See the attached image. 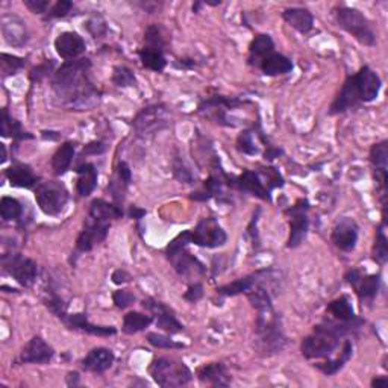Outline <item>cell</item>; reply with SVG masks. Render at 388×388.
<instances>
[{
  "label": "cell",
  "mask_w": 388,
  "mask_h": 388,
  "mask_svg": "<svg viewBox=\"0 0 388 388\" xmlns=\"http://www.w3.org/2000/svg\"><path fill=\"white\" fill-rule=\"evenodd\" d=\"M23 5L34 14H44L51 10V2L48 0H23Z\"/></svg>",
  "instance_id": "53"
},
{
  "label": "cell",
  "mask_w": 388,
  "mask_h": 388,
  "mask_svg": "<svg viewBox=\"0 0 388 388\" xmlns=\"http://www.w3.org/2000/svg\"><path fill=\"white\" fill-rule=\"evenodd\" d=\"M284 185L281 173L276 168L267 167L261 168L260 172L255 170H245L240 176L233 177L232 188H237L242 193H249L252 196L261 200H272V190Z\"/></svg>",
  "instance_id": "3"
},
{
  "label": "cell",
  "mask_w": 388,
  "mask_h": 388,
  "mask_svg": "<svg viewBox=\"0 0 388 388\" xmlns=\"http://www.w3.org/2000/svg\"><path fill=\"white\" fill-rule=\"evenodd\" d=\"M140 61L143 64V67L149 69L152 71H163L167 66V60L164 56V51H159L155 47L144 46L139 51Z\"/></svg>",
  "instance_id": "36"
},
{
  "label": "cell",
  "mask_w": 388,
  "mask_h": 388,
  "mask_svg": "<svg viewBox=\"0 0 388 388\" xmlns=\"http://www.w3.org/2000/svg\"><path fill=\"white\" fill-rule=\"evenodd\" d=\"M129 215L135 218V220H140V218L146 215V211L144 209H140L139 206H131V209H129Z\"/></svg>",
  "instance_id": "59"
},
{
  "label": "cell",
  "mask_w": 388,
  "mask_h": 388,
  "mask_svg": "<svg viewBox=\"0 0 388 388\" xmlns=\"http://www.w3.org/2000/svg\"><path fill=\"white\" fill-rule=\"evenodd\" d=\"M388 384V379L385 376H378L375 378L373 381H371V387H385Z\"/></svg>",
  "instance_id": "60"
},
{
  "label": "cell",
  "mask_w": 388,
  "mask_h": 388,
  "mask_svg": "<svg viewBox=\"0 0 388 388\" xmlns=\"http://www.w3.org/2000/svg\"><path fill=\"white\" fill-rule=\"evenodd\" d=\"M0 213L5 222H15L23 215V206L17 199L5 196L0 200Z\"/></svg>",
  "instance_id": "40"
},
{
  "label": "cell",
  "mask_w": 388,
  "mask_h": 388,
  "mask_svg": "<svg viewBox=\"0 0 388 388\" xmlns=\"http://www.w3.org/2000/svg\"><path fill=\"white\" fill-rule=\"evenodd\" d=\"M105 150H107V146H105L102 141H93V143L85 146L84 150H82V157L99 155V153H103Z\"/></svg>",
  "instance_id": "56"
},
{
  "label": "cell",
  "mask_w": 388,
  "mask_h": 388,
  "mask_svg": "<svg viewBox=\"0 0 388 388\" xmlns=\"http://www.w3.org/2000/svg\"><path fill=\"white\" fill-rule=\"evenodd\" d=\"M170 125V112L163 103H155L143 108L132 120L136 135L141 139H150L155 134L164 131Z\"/></svg>",
  "instance_id": "8"
},
{
  "label": "cell",
  "mask_w": 388,
  "mask_h": 388,
  "mask_svg": "<svg viewBox=\"0 0 388 388\" xmlns=\"http://www.w3.org/2000/svg\"><path fill=\"white\" fill-rule=\"evenodd\" d=\"M173 175L182 184H194L196 176L193 175L190 167L184 163L181 157H175L173 159Z\"/></svg>",
  "instance_id": "45"
},
{
  "label": "cell",
  "mask_w": 388,
  "mask_h": 388,
  "mask_svg": "<svg viewBox=\"0 0 388 388\" xmlns=\"http://www.w3.org/2000/svg\"><path fill=\"white\" fill-rule=\"evenodd\" d=\"M260 69L265 76H282L293 70V61L288 56L273 52L260 64Z\"/></svg>",
  "instance_id": "31"
},
{
  "label": "cell",
  "mask_w": 388,
  "mask_h": 388,
  "mask_svg": "<svg viewBox=\"0 0 388 388\" xmlns=\"http://www.w3.org/2000/svg\"><path fill=\"white\" fill-rule=\"evenodd\" d=\"M384 228H385V218L382 220V223L379 224V228L376 229L375 246H373V260L379 265H384L388 258V242H387Z\"/></svg>",
  "instance_id": "41"
},
{
  "label": "cell",
  "mask_w": 388,
  "mask_h": 388,
  "mask_svg": "<svg viewBox=\"0 0 388 388\" xmlns=\"http://www.w3.org/2000/svg\"><path fill=\"white\" fill-rule=\"evenodd\" d=\"M53 355L55 351L52 347L48 346L42 337L35 335L24 344L19 361L21 364H47L52 361Z\"/></svg>",
  "instance_id": "20"
},
{
  "label": "cell",
  "mask_w": 388,
  "mask_h": 388,
  "mask_svg": "<svg viewBox=\"0 0 388 388\" xmlns=\"http://www.w3.org/2000/svg\"><path fill=\"white\" fill-rule=\"evenodd\" d=\"M0 148H2V153H3V155H2V163H5V161H6V149H5V144H0Z\"/></svg>",
  "instance_id": "62"
},
{
  "label": "cell",
  "mask_w": 388,
  "mask_h": 388,
  "mask_svg": "<svg viewBox=\"0 0 388 388\" xmlns=\"http://www.w3.org/2000/svg\"><path fill=\"white\" fill-rule=\"evenodd\" d=\"M358 224L351 217H343L333 229V242L343 252H351L358 241Z\"/></svg>",
  "instance_id": "18"
},
{
  "label": "cell",
  "mask_w": 388,
  "mask_h": 388,
  "mask_svg": "<svg viewBox=\"0 0 388 388\" xmlns=\"http://www.w3.org/2000/svg\"><path fill=\"white\" fill-rule=\"evenodd\" d=\"M282 149H278V148H272V146H267V152H265V155H264V158L267 159V161H272V159H274V158H279L281 155H282Z\"/></svg>",
  "instance_id": "58"
},
{
  "label": "cell",
  "mask_w": 388,
  "mask_h": 388,
  "mask_svg": "<svg viewBox=\"0 0 388 388\" xmlns=\"http://www.w3.org/2000/svg\"><path fill=\"white\" fill-rule=\"evenodd\" d=\"M328 311L334 315V319L342 321H349L357 317L353 311V306L351 303V299L346 294L340 296L335 299V301L330 302L328 305Z\"/></svg>",
  "instance_id": "38"
},
{
  "label": "cell",
  "mask_w": 388,
  "mask_h": 388,
  "mask_svg": "<svg viewBox=\"0 0 388 388\" xmlns=\"http://www.w3.org/2000/svg\"><path fill=\"white\" fill-rule=\"evenodd\" d=\"M112 302L116 303L118 310H125L135 302V296L129 290H117L116 293L112 294Z\"/></svg>",
  "instance_id": "50"
},
{
  "label": "cell",
  "mask_w": 388,
  "mask_h": 388,
  "mask_svg": "<svg viewBox=\"0 0 388 388\" xmlns=\"http://www.w3.org/2000/svg\"><path fill=\"white\" fill-rule=\"evenodd\" d=\"M267 273L265 270H258L252 274H249L246 278H241L231 282L228 285H223V287H218L217 288V293L218 294H223V296H238V294H246L247 291L252 288L258 281L264 278V274Z\"/></svg>",
  "instance_id": "33"
},
{
  "label": "cell",
  "mask_w": 388,
  "mask_h": 388,
  "mask_svg": "<svg viewBox=\"0 0 388 388\" xmlns=\"http://www.w3.org/2000/svg\"><path fill=\"white\" fill-rule=\"evenodd\" d=\"M148 342L152 346L158 347V349H184V347H185V344L176 343L170 337L163 335V334H157V333L148 334Z\"/></svg>",
  "instance_id": "47"
},
{
  "label": "cell",
  "mask_w": 388,
  "mask_h": 388,
  "mask_svg": "<svg viewBox=\"0 0 388 388\" xmlns=\"http://www.w3.org/2000/svg\"><path fill=\"white\" fill-rule=\"evenodd\" d=\"M2 135L3 136H12V140L20 141V140H30L34 139L29 132L23 131L21 125L17 120L10 117L6 109H3V117H2Z\"/></svg>",
  "instance_id": "39"
},
{
  "label": "cell",
  "mask_w": 388,
  "mask_h": 388,
  "mask_svg": "<svg viewBox=\"0 0 388 388\" xmlns=\"http://www.w3.org/2000/svg\"><path fill=\"white\" fill-rule=\"evenodd\" d=\"M70 329H78L90 335L97 337H109L117 334V329L114 326H97L88 321L85 314H67L66 319L62 320Z\"/></svg>",
  "instance_id": "26"
},
{
  "label": "cell",
  "mask_w": 388,
  "mask_h": 388,
  "mask_svg": "<svg viewBox=\"0 0 388 388\" xmlns=\"http://www.w3.org/2000/svg\"><path fill=\"white\" fill-rule=\"evenodd\" d=\"M237 149H238V152L245 153V155H249V157H255V155H258V153H260V149H258V146L254 140L252 131H242L238 135Z\"/></svg>",
  "instance_id": "43"
},
{
  "label": "cell",
  "mask_w": 388,
  "mask_h": 388,
  "mask_svg": "<svg viewBox=\"0 0 388 388\" xmlns=\"http://www.w3.org/2000/svg\"><path fill=\"white\" fill-rule=\"evenodd\" d=\"M73 10V2L70 0H60L55 5H52L51 10H48L46 19H62Z\"/></svg>",
  "instance_id": "49"
},
{
  "label": "cell",
  "mask_w": 388,
  "mask_h": 388,
  "mask_svg": "<svg viewBox=\"0 0 388 388\" xmlns=\"http://www.w3.org/2000/svg\"><path fill=\"white\" fill-rule=\"evenodd\" d=\"M149 375L155 384L163 388L184 387L191 382L193 373L182 361L175 358H155L149 366Z\"/></svg>",
  "instance_id": "6"
},
{
  "label": "cell",
  "mask_w": 388,
  "mask_h": 388,
  "mask_svg": "<svg viewBox=\"0 0 388 388\" xmlns=\"http://www.w3.org/2000/svg\"><path fill=\"white\" fill-rule=\"evenodd\" d=\"M85 48L87 44L84 38L80 37L78 32H62V34H60L58 38L55 39V51L64 61L79 60V56L85 53Z\"/></svg>",
  "instance_id": "19"
},
{
  "label": "cell",
  "mask_w": 388,
  "mask_h": 388,
  "mask_svg": "<svg viewBox=\"0 0 388 388\" xmlns=\"http://www.w3.org/2000/svg\"><path fill=\"white\" fill-rule=\"evenodd\" d=\"M116 177L118 181L123 182L126 187H129L132 182V172H131V167H129L125 161H121V163H118L117 168H116Z\"/></svg>",
  "instance_id": "55"
},
{
  "label": "cell",
  "mask_w": 388,
  "mask_h": 388,
  "mask_svg": "<svg viewBox=\"0 0 388 388\" xmlns=\"http://www.w3.org/2000/svg\"><path fill=\"white\" fill-rule=\"evenodd\" d=\"M282 19H284L291 28L301 32V34H308L314 26L312 14L308 10H305V8H288V10L282 12Z\"/></svg>",
  "instance_id": "30"
},
{
  "label": "cell",
  "mask_w": 388,
  "mask_h": 388,
  "mask_svg": "<svg viewBox=\"0 0 388 388\" xmlns=\"http://www.w3.org/2000/svg\"><path fill=\"white\" fill-rule=\"evenodd\" d=\"M116 361V355L111 349L107 347H96V349L87 353V357L80 361V366L85 371H91V373H103L108 369L112 367V364Z\"/></svg>",
  "instance_id": "24"
},
{
  "label": "cell",
  "mask_w": 388,
  "mask_h": 388,
  "mask_svg": "<svg viewBox=\"0 0 388 388\" xmlns=\"http://www.w3.org/2000/svg\"><path fill=\"white\" fill-rule=\"evenodd\" d=\"M188 245H191L190 229L184 231L182 233H179V236L175 237L168 242V246L166 249L167 260L172 263L176 273L185 279L204 276L206 273V267L204 265V263H200L196 256L188 252L187 250Z\"/></svg>",
  "instance_id": "5"
},
{
  "label": "cell",
  "mask_w": 388,
  "mask_h": 388,
  "mask_svg": "<svg viewBox=\"0 0 388 388\" xmlns=\"http://www.w3.org/2000/svg\"><path fill=\"white\" fill-rule=\"evenodd\" d=\"M53 70V62L52 61H47L39 64L34 70L30 71V80L32 82H39V80H43L46 76H48Z\"/></svg>",
  "instance_id": "52"
},
{
  "label": "cell",
  "mask_w": 388,
  "mask_h": 388,
  "mask_svg": "<svg viewBox=\"0 0 388 388\" xmlns=\"http://www.w3.org/2000/svg\"><path fill=\"white\" fill-rule=\"evenodd\" d=\"M352 353H353V344H352V342H351V340H344L342 349H340L337 357L328 358L326 361L314 364V366L317 367L323 375L333 376V375H337L338 371L346 366V362L352 358Z\"/></svg>",
  "instance_id": "27"
},
{
  "label": "cell",
  "mask_w": 388,
  "mask_h": 388,
  "mask_svg": "<svg viewBox=\"0 0 388 388\" xmlns=\"http://www.w3.org/2000/svg\"><path fill=\"white\" fill-rule=\"evenodd\" d=\"M344 279L347 284H351L355 288L362 302H373L379 291V285H381L379 274H362L358 269L347 272Z\"/></svg>",
  "instance_id": "16"
},
{
  "label": "cell",
  "mask_w": 388,
  "mask_h": 388,
  "mask_svg": "<svg viewBox=\"0 0 388 388\" xmlns=\"http://www.w3.org/2000/svg\"><path fill=\"white\" fill-rule=\"evenodd\" d=\"M360 103L361 102L357 91V85H355V78L349 76L343 84L342 91L338 93L337 99L330 105L329 114H342V112H346L347 109L358 107Z\"/></svg>",
  "instance_id": "25"
},
{
  "label": "cell",
  "mask_w": 388,
  "mask_h": 388,
  "mask_svg": "<svg viewBox=\"0 0 388 388\" xmlns=\"http://www.w3.org/2000/svg\"><path fill=\"white\" fill-rule=\"evenodd\" d=\"M370 163L375 168V179L379 185L382 196V205H385V185H387V163H388V141L375 144L370 150Z\"/></svg>",
  "instance_id": "22"
},
{
  "label": "cell",
  "mask_w": 388,
  "mask_h": 388,
  "mask_svg": "<svg viewBox=\"0 0 388 388\" xmlns=\"http://www.w3.org/2000/svg\"><path fill=\"white\" fill-rule=\"evenodd\" d=\"M306 211H308V202L305 199L297 200L296 205L288 208L285 211V214L290 218V238L287 242L288 249L301 246L306 236H308L310 220L308 215H306Z\"/></svg>",
  "instance_id": "12"
},
{
  "label": "cell",
  "mask_w": 388,
  "mask_h": 388,
  "mask_svg": "<svg viewBox=\"0 0 388 388\" xmlns=\"http://www.w3.org/2000/svg\"><path fill=\"white\" fill-rule=\"evenodd\" d=\"M364 320L355 317L349 321L325 320L314 326V330L302 340L301 351L306 360L333 358L337 351L342 349L344 338L355 334L362 326Z\"/></svg>",
  "instance_id": "2"
},
{
  "label": "cell",
  "mask_w": 388,
  "mask_h": 388,
  "mask_svg": "<svg viewBox=\"0 0 388 388\" xmlns=\"http://www.w3.org/2000/svg\"><path fill=\"white\" fill-rule=\"evenodd\" d=\"M191 245H196L206 249H215L223 246L228 241L224 229L222 228L214 217H204L196 224V228L190 229Z\"/></svg>",
  "instance_id": "10"
},
{
  "label": "cell",
  "mask_w": 388,
  "mask_h": 388,
  "mask_svg": "<svg viewBox=\"0 0 388 388\" xmlns=\"http://www.w3.org/2000/svg\"><path fill=\"white\" fill-rule=\"evenodd\" d=\"M112 82L117 87H134L136 79L134 71L125 66H117L112 70Z\"/></svg>",
  "instance_id": "44"
},
{
  "label": "cell",
  "mask_w": 388,
  "mask_h": 388,
  "mask_svg": "<svg viewBox=\"0 0 388 388\" xmlns=\"http://www.w3.org/2000/svg\"><path fill=\"white\" fill-rule=\"evenodd\" d=\"M152 321H153L152 315L131 311L123 317V326H121V330L127 335H132L136 333H141V330H144L146 328H149L152 325Z\"/></svg>",
  "instance_id": "37"
},
{
  "label": "cell",
  "mask_w": 388,
  "mask_h": 388,
  "mask_svg": "<svg viewBox=\"0 0 388 388\" xmlns=\"http://www.w3.org/2000/svg\"><path fill=\"white\" fill-rule=\"evenodd\" d=\"M91 62L87 58L66 61L55 71L52 88L62 107L75 111H90L100 102L102 93L88 76Z\"/></svg>",
  "instance_id": "1"
},
{
  "label": "cell",
  "mask_w": 388,
  "mask_h": 388,
  "mask_svg": "<svg viewBox=\"0 0 388 388\" xmlns=\"http://www.w3.org/2000/svg\"><path fill=\"white\" fill-rule=\"evenodd\" d=\"M338 26L364 46H375L376 34L370 20L360 10L351 6H337L334 10Z\"/></svg>",
  "instance_id": "7"
},
{
  "label": "cell",
  "mask_w": 388,
  "mask_h": 388,
  "mask_svg": "<svg viewBox=\"0 0 388 388\" xmlns=\"http://www.w3.org/2000/svg\"><path fill=\"white\" fill-rule=\"evenodd\" d=\"M256 325H255V334H256V343L258 349L264 355H273L278 353L287 343L281 328V320L278 317L276 311H274L273 305L267 306L263 310H256Z\"/></svg>",
  "instance_id": "4"
},
{
  "label": "cell",
  "mask_w": 388,
  "mask_h": 388,
  "mask_svg": "<svg viewBox=\"0 0 388 388\" xmlns=\"http://www.w3.org/2000/svg\"><path fill=\"white\" fill-rule=\"evenodd\" d=\"M0 28H2V35L6 44L21 47L28 43L26 23L19 19L17 15H3L0 20Z\"/></svg>",
  "instance_id": "21"
},
{
  "label": "cell",
  "mask_w": 388,
  "mask_h": 388,
  "mask_svg": "<svg viewBox=\"0 0 388 388\" xmlns=\"http://www.w3.org/2000/svg\"><path fill=\"white\" fill-rule=\"evenodd\" d=\"M43 302L46 305V308L55 314L56 317L64 320L67 315V303L64 302V299L55 293L53 290H47V294L43 299Z\"/></svg>",
  "instance_id": "42"
},
{
  "label": "cell",
  "mask_w": 388,
  "mask_h": 388,
  "mask_svg": "<svg viewBox=\"0 0 388 388\" xmlns=\"http://www.w3.org/2000/svg\"><path fill=\"white\" fill-rule=\"evenodd\" d=\"M79 382V375L76 373V371H70V373L67 375V384L69 385H78Z\"/></svg>",
  "instance_id": "61"
},
{
  "label": "cell",
  "mask_w": 388,
  "mask_h": 388,
  "mask_svg": "<svg viewBox=\"0 0 388 388\" xmlns=\"http://www.w3.org/2000/svg\"><path fill=\"white\" fill-rule=\"evenodd\" d=\"M111 223L100 222L96 218L87 215L84 222V228L80 231L76 240V250L78 252H90V250L102 242L108 236Z\"/></svg>",
  "instance_id": "14"
},
{
  "label": "cell",
  "mask_w": 388,
  "mask_h": 388,
  "mask_svg": "<svg viewBox=\"0 0 388 388\" xmlns=\"http://www.w3.org/2000/svg\"><path fill=\"white\" fill-rule=\"evenodd\" d=\"M6 177L15 188H34L38 185V177L26 164H14L6 170Z\"/></svg>",
  "instance_id": "29"
},
{
  "label": "cell",
  "mask_w": 388,
  "mask_h": 388,
  "mask_svg": "<svg viewBox=\"0 0 388 388\" xmlns=\"http://www.w3.org/2000/svg\"><path fill=\"white\" fill-rule=\"evenodd\" d=\"M85 28L88 29V32L94 37V38H102L105 34H107V23L103 21L102 17H93L85 23Z\"/></svg>",
  "instance_id": "51"
},
{
  "label": "cell",
  "mask_w": 388,
  "mask_h": 388,
  "mask_svg": "<svg viewBox=\"0 0 388 388\" xmlns=\"http://www.w3.org/2000/svg\"><path fill=\"white\" fill-rule=\"evenodd\" d=\"M202 297H204V285H202L200 282H194V284H191L184 294L185 301H188L190 303L199 302Z\"/></svg>",
  "instance_id": "54"
},
{
  "label": "cell",
  "mask_w": 388,
  "mask_h": 388,
  "mask_svg": "<svg viewBox=\"0 0 388 388\" xmlns=\"http://www.w3.org/2000/svg\"><path fill=\"white\" fill-rule=\"evenodd\" d=\"M353 78L360 96V102H373L379 96V91H381L382 87V80L378 76V73H375L369 66H364L360 69L358 73H355Z\"/></svg>",
  "instance_id": "17"
},
{
  "label": "cell",
  "mask_w": 388,
  "mask_h": 388,
  "mask_svg": "<svg viewBox=\"0 0 388 388\" xmlns=\"http://www.w3.org/2000/svg\"><path fill=\"white\" fill-rule=\"evenodd\" d=\"M241 105H245V100H240L237 97H223V96H214L209 99L204 100L197 108L199 114H205V117L214 120L215 123L222 126H232L228 118V109L238 108Z\"/></svg>",
  "instance_id": "13"
},
{
  "label": "cell",
  "mask_w": 388,
  "mask_h": 388,
  "mask_svg": "<svg viewBox=\"0 0 388 388\" xmlns=\"http://www.w3.org/2000/svg\"><path fill=\"white\" fill-rule=\"evenodd\" d=\"M88 215L96 218V220L111 223L112 220H117V218L123 217V211H121V208L116 204H109V202L103 199H96L91 202Z\"/></svg>",
  "instance_id": "34"
},
{
  "label": "cell",
  "mask_w": 388,
  "mask_h": 388,
  "mask_svg": "<svg viewBox=\"0 0 388 388\" xmlns=\"http://www.w3.org/2000/svg\"><path fill=\"white\" fill-rule=\"evenodd\" d=\"M3 270L19 282L21 287H30L38 276V264L30 258L20 254H10L2 256Z\"/></svg>",
  "instance_id": "11"
},
{
  "label": "cell",
  "mask_w": 388,
  "mask_h": 388,
  "mask_svg": "<svg viewBox=\"0 0 388 388\" xmlns=\"http://www.w3.org/2000/svg\"><path fill=\"white\" fill-rule=\"evenodd\" d=\"M200 6H202V3H200V2H197L196 5H193V11H194V12H199Z\"/></svg>",
  "instance_id": "63"
},
{
  "label": "cell",
  "mask_w": 388,
  "mask_h": 388,
  "mask_svg": "<svg viewBox=\"0 0 388 388\" xmlns=\"http://www.w3.org/2000/svg\"><path fill=\"white\" fill-rule=\"evenodd\" d=\"M2 73L5 76H11L15 75L20 69H23L24 66V60L19 58V56H14V55H8L3 53L2 55Z\"/></svg>",
  "instance_id": "48"
},
{
  "label": "cell",
  "mask_w": 388,
  "mask_h": 388,
  "mask_svg": "<svg viewBox=\"0 0 388 388\" xmlns=\"http://www.w3.org/2000/svg\"><path fill=\"white\" fill-rule=\"evenodd\" d=\"M76 173H78V181H76L78 194L82 197L90 196L97 185V177H99L94 164L85 163L82 166H79L76 168Z\"/></svg>",
  "instance_id": "32"
},
{
  "label": "cell",
  "mask_w": 388,
  "mask_h": 388,
  "mask_svg": "<svg viewBox=\"0 0 388 388\" xmlns=\"http://www.w3.org/2000/svg\"><path fill=\"white\" fill-rule=\"evenodd\" d=\"M274 52V43L270 35L260 34L254 38V42L249 46V58L247 62L252 67H260L263 60Z\"/></svg>",
  "instance_id": "28"
},
{
  "label": "cell",
  "mask_w": 388,
  "mask_h": 388,
  "mask_svg": "<svg viewBox=\"0 0 388 388\" xmlns=\"http://www.w3.org/2000/svg\"><path fill=\"white\" fill-rule=\"evenodd\" d=\"M197 379L202 384L213 387H228L232 382V376L223 362H209L197 369Z\"/></svg>",
  "instance_id": "23"
},
{
  "label": "cell",
  "mask_w": 388,
  "mask_h": 388,
  "mask_svg": "<svg viewBox=\"0 0 388 388\" xmlns=\"http://www.w3.org/2000/svg\"><path fill=\"white\" fill-rule=\"evenodd\" d=\"M144 43L149 47H155V48H159V51H164L166 39L163 37V32H161L159 26H157V24H150V26L146 29Z\"/></svg>",
  "instance_id": "46"
},
{
  "label": "cell",
  "mask_w": 388,
  "mask_h": 388,
  "mask_svg": "<svg viewBox=\"0 0 388 388\" xmlns=\"http://www.w3.org/2000/svg\"><path fill=\"white\" fill-rule=\"evenodd\" d=\"M141 305L144 310H148L153 315L157 326L159 329H163L164 333L177 334L184 330V325L176 319L175 312L170 310L166 303L157 301V299L149 297V299H144Z\"/></svg>",
  "instance_id": "15"
},
{
  "label": "cell",
  "mask_w": 388,
  "mask_h": 388,
  "mask_svg": "<svg viewBox=\"0 0 388 388\" xmlns=\"http://www.w3.org/2000/svg\"><path fill=\"white\" fill-rule=\"evenodd\" d=\"M35 200L46 215H58L69 202V191L61 182H39L35 188Z\"/></svg>",
  "instance_id": "9"
},
{
  "label": "cell",
  "mask_w": 388,
  "mask_h": 388,
  "mask_svg": "<svg viewBox=\"0 0 388 388\" xmlns=\"http://www.w3.org/2000/svg\"><path fill=\"white\" fill-rule=\"evenodd\" d=\"M129 281H131V274H129L126 270H116L112 273V282H114L116 285L126 284Z\"/></svg>",
  "instance_id": "57"
},
{
  "label": "cell",
  "mask_w": 388,
  "mask_h": 388,
  "mask_svg": "<svg viewBox=\"0 0 388 388\" xmlns=\"http://www.w3.org/2000/svg\"><path fill=\"white\" fill-rule=\"evenodd\" d=\"M75 158V144L71 141L62 143L52 157V168L56 176H61L70 168Z\"/></svg>",
  "instance_id": "35"
}]
</instances>
